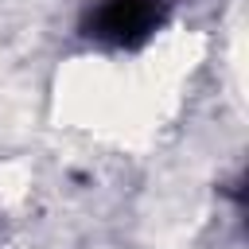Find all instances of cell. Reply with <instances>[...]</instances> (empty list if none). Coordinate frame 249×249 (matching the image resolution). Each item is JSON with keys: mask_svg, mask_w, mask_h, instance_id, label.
Returning <instances> with one entry per match:
<instances>
[{"mask_svg": "<svg viewBox=\"0 0 249 249\" xmlns=\"http://www.w3.org/2000/svg\"><path fill=\"white\" fill-rule=\"evenodd\" d=\"M167 4L163 0H97L86 16V35L105 47H144L163 27Z\"/></svg>", "mask_w": 249, "mask_h": 249, "instance_id": "1", "label": "cell"}]
</instances>
